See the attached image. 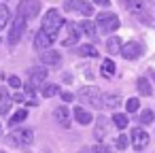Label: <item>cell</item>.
Returning a JSON list of instances; mask_svg holds the SVG:
<instances>
[{
	"mask_svg": "<svg viewBox=\"0 0 155 153\" xmlns=\"http://www.w3.org/2000/svg\"><path fill=\"white\" fill-rule=\"evenodd\" d=\"M155 119V113L151 111V108H144L142 113H140V123H151Z\"/></svg>",
	"mask_w": 155,
	"mask_h": 153,
	"instance_id": "obj_30",
	"label": "cell"
},
{
	"mask_svg": "<svg viewBox=\"0 0 155 153\" xmlns=\"http://www.w3.org/2000/svg\"><path fill=\"white\" fill-rule=\"evenodd\" d=\"M72 117L77 119V123H81V125H87V123H91V113L89 111H85L83 106H77V108H72Z\"/></svg>",
	"mask_w": 155,
	"mask_h": 153,
	"instance_id": "obj_18",
	"label": "cell"
},
{
	"mask_svg": "<svg viewBox=\"0 0 155 153\" xmlns=\"http://www.w3.org/2000/svg\"><path fill=\"white\" fill-rule=\"evenodd\" d=\"M102 91L98 89V87H94V85H87V87H83L81 91H79V98L83 100V102H87V104H91V106H102Z\"/></svg>",
	"mask_w": 155,
	"mask_h": 153,
	"instance_id": "obj_8",
	"label": "cell"
},
{
	"mask_svg": "<svg viewBox=\"0 0 155 153\" xmlns=\"http://www.w3.org/2000/svg\"><path fill=\"white\" fill-rule=\"evenodd\" d=\"M79 153H110L104 145H89V147H83Z\"/></svg>",
	"mask_w": 155,
	"mask_h": 153,
	"instance_id": "obj_28",
	"label": "cell"
},
{
	"mask_svg": "<svg viewBox=\"0 0 155 153\" xmlns=\"http://www.w3.org/2000/svg\"><path fill=\"white\" fill-rule=\"evenodd\" d=\"M32 140H34V130L32 128H17L9 134V142L15 145V147H21V149L30 147Z\"/></svg>",
	"mask_w": 155,
	"mask_h": 153,
	"instance_id": "obj_4",
	"label": "cell"
},
{
	"mask_svg": "<svg viewBox=\"0 0 155 153\" xmlns=\"http://www.w3.org/2000/svg\"><path fill=\"white\" fill-rule=\"evenodd\" d=\"M26 117H28V111H24V108H21V111H17L15 115H11V117H9V123H11V125L15 128L17 123H21V121H26Z\"/></svg>",
	"mask_w": 155,
	"mask_h": 153,
	"instance_id": "obj_27",
	"label": "cell"
},
{
	"mask_svg": "<svg viewBox=\"0 0 155 153\" xmlns=\"http://www.w3.org/2000/svg\"><path fill=\"white\" fill-rule=\"evenodd\" d=\"M41 91H43V96H45V98H53L55 94H60V87H58V85H53V83H45Z\"/></svg>",
	"mask_w": 155,
	"mask_h": 153,
	"instance_id": "obj_26",
	"label": "cell"
},
{
	"mask_svg": "<svg viewBox=\"0 0 155 153\" xmlns=\"http://www.w3.org/2000/svg\"><path fill=\"white\" fill-rule=\"evenodd\" d=\"M77 53L83 55V58H98V49H94V47H89V45H83Z\"/></svg>",
	"mask_w": 155,
	"mask_h": 153,
	"instance_id": "obj_29",
	"label": "cell"
},
{
	"mask_svg": "<svg viewBox=\"0 0 155 153\" xmlns=\"http://www.w3.org/2000/svg\"><path fill=\"white\" fill-rule=\"evenodd\" d=\"M100 72H102V77H113L115 75V62L113 60H104L102 66H100Z\"/></svg>",
	"mask_w": 155,
	"mask_h": 153,
	"instance_id": "obj_23",
	"label": "cell"
},
{
	"mask_svg": "<svg viewBox=\"0 0 155 153\" xmlns=\"http://www.w3.org/2000/svg\"><path fill=\"white\" fill-rule=\"evenodd\" d=\"M60 96H62V100H64V104H66V102H72V100H74V96H72L70 91H62Z\"/></svg>",
	"mask_w": 155,
	"mask_h": 153,
	"instance_id": "obj_34",
	"label": "cell"
},
{
	"mask_svg": "<svg viewBox=\"0 0 155 153\" xmlns=\"http://www.w3.org/2000/svg\"><path fill=\"white\" fill-rule=\"evenodd\" d=\"M9 85H11V87H15V89H17V87H21V81H19V79H17V77H9Z\"/></svg>",
	"mask_w": 155,
	"mask_h": 153,
	"instance_id": "obj_33",
	"label": "cell"
},
{
	"mask_svg": "<svg viewBox=\"0 0 155 153\" xmlns=\"http://www.w3.org/2000/svg\"><path fill=\"white\" fill-rule=\"evenodd\" d=\"M41 62H43V66L47 68H58L60 64H62V53L60 51H55V49H49V51H43L41 53Z\"/></svg>",
	"mask_w": 155,
	"mask_h": 153,
	"instance_id": "obj_13",
	"label": "cell"
},
{
	"mask_svg": "<svg viewBox=\"0 0 155 153\" xmlns=\"http://www.w3.org/2000/svg\"><path fill=\"white\" fill-rule=\"evenodd\" d=\"M79 26V32L83 34V36H87V38H94L96 34H98V26L94 24V22H89V19H85V22H81V24H77Z\"/></svg>",
	"mask_w": 155,
	"mask_h": 153,
	"instance_id": "obj_17",
	"label": "cell"
},
{
	"mask_svg": "<svg viewBox=\"0 0 155 153\" xmlns=\"http://www.w3.org/2000/svg\"><path fill=\"white\" fill-rule=\"evenodd\" d=\"M149 134L142 130V128H134L132 130V136H130V142H132V147H134V151H144L147 147H149Z\"/></svg>",
	"mask_w": 155,
	"mask_h": 153,
	"instance_id": "obj_9",
	"label": "cell"
},
{
	"mask_svg": "<svg viewBox=\"0 0 155 153\" xmlns=\"http://www.w3.org/2000/svg\"><path fill=\"white\" fill-rule=\"evenodd\" d=\"M9 22H11V11H9V7L2 2V5H0V30L9 28Z\"/></svg>",
	"mask_w": 155,
	"mask_h": 153,
	"instance_id": "obj_21",
	"label": "cell"
},
{
	"mask_svg": "<svg viewBox=\"0 0 155 153\" xmlns=\"http://www.w3.org/2000/svg\"><path fill=\"white\" fill-rule=\"evenodd\" d=\"M125 108H127L130 113H134V111H138V108H140V100H138V98H130V100L125 102Z\"/></svg>",
	"mask_w": 155,
	"mask_h": 153,
	"instance_id": "obj_31",
	"label": "cell"
},
{
	"mask_svg": "<svg viewBox=\"0 0 155 153\" xmlns=\"http://www.w3.org/2000/svg\"><path fill=\"white\" fill-rule=\"evenodd\" d=\"M119 104H121V96L119 94H104L102 96V106L104 108L115 111V108H119Z\"/></svg>",
	"mask_w": 155,
	"mask_h": 153,
	"instance_id": "obj_19",
	"label": "cell"
},
{
	"mask_svg": "<svg viewBox=\"0 0 155 153\" xmlns=\"http://www.w3.org/2000/svg\"><path fill=\"white\" fill-rule=\"evenodd\" d=\"M28 77H30V85L36 87V85H45V79H47V68L45 66H34L28 70Z\"/></svg>",
	"mask_w": 155,
	"mask_h": 153,
	"instance_id": "obj_14",
	"label": "cell"
},
{
	"mask_svg": "<svg viewBox=\"0 0 155 153\" xmlns=\"http://www.w3.org/2000/svg\"><path fill=\"white\" fill-rule=\"evenodd\" d=\"M11 104H13V96L7 87H0V113L2 115H9L11 111Z\"/></svg>",
	"mask_w": 155,
	"mask_h": 153,
	"instance_id": "obj_16",
	"label": "cell"
},
{
	"mask_svg": "<svg viewBox=\"0 0 155 153\" xmlns=\"http://www.w3.org/2000/svg\"><path fill=\"white\" fill-rule=\"evenodd\" d=\"M53 119L62 125V128H70V121H72V111L66 106V104H60L53 108Z\"/></svg>",
	"mask_w": 155,
	"mask_h": 153,
	"instance_id": "obj_11",
	"label": "cell"
},
{
	"mask_svg": "<svg viewBox=\"0 0 155 153\" xmlns=\"http://www.w3.org/2000/svg\"><path fill=\"white\" fill-rule=\"evenodd\" d=\"M26 19L24 17H19V15H15V19H13V24L9 26V43L11 45H17L19 41H21V36H24V32H26Z\"/></svg>",
	"mask_w": 155,
	"mask_h": 153,
	"instance_id": "obj_7",
	"label": "cell"
},
{
	"mask_svg": "<svg viewBox=\"0 0 155 153\" xmlns=\"http://www.w3.org/2000/svg\"><path fill=\"white\" fill-rule=\"evenodd\" d=\"M142 53H144V45L138 43V41H130V43H125V45L121 47V55H123L125 60H136V58H140Z\"/></svg>",
	"mask_w": 155,
	"mask_h": 153,
	"instance_id": "obj_10",
	"label": "cell"
},
{
	"mask_svg": "<svg viewBox=\"0 0 155 153\" xmlns=\"http://www.w3.org/2000/svg\"><path fill=\"white\" fill-rule=\"evenodd\" d=\"M123 7L127 9L130 15H134L142 24H153L155 22V2L153 0H125Z\"/></svg>",
	"mask_w": 155,
	"mask_h": 153,
	"instance_id": "obj_1",
	"label": "cell"
},
{
	"mask_svg": "<svg viewBox=\"0 0 155 153\" xmlns=\"http://www.w3.org/2000/svg\"><path fill=\"white\" fill-rule=\"evenodd\" d=\"M0 153H2V151H0Z\"/></svg>",
	"mask_w": 155,
	"mask_h": 153,
	"instance_id": "obj_37",
	"label": "cell"
},
{
	"mask_svg": "<svg viewBox=\"0 0 155 153\" xmlns=\"http://www.w3.org/2000/svg\"><path fill=\"white\" fill-rule=\"evenodd\" d=\"M62 30H64V32H62V45H64V47H72V45H77V43H79L81 32H79V26H77V24L66 22Z\"/></svg>",
	"mask_w": 155,
	"mask_h": 153,
	"instance_id": "obj_6",
	"label": "cell"
},
{
	"mask_svg": "<svg viewBox=\"0 0 155 153\" xmlns=\"http://www.w3.org/2000/svg\"><path fill=\"white\" fill-rule=\"evenodd\" d=\"M96 125H98V128H96V136H98V138H104L106 132H108V121H106L104 117H100V119L96 121Z\"/></svg>",
	"mask_w": 155,
	"mask_h": 153,
	"instance_id": "obj_25",
	"label": "cell"
},
{
	"mask_svg": "<svg viewBox=\"0 0 155 153\" xmlns=\"http://www.w3.org/2000/svg\"><path fill=\"white\" fill-rule=\"evenodd\" d=\"M94 5H100V7H108L110 2H108V0H94Z\"/></svg>",
	"mask_w": 155,
	"mask_h": 153,
	"instance_id": "obj_35",
	"label": "cell"
},
{
	"mask_svg": "<svg viewBox=\"0 0 155 153\" xmlns=\"http://www.w3.org/2000/svg\"><path fill=\"white\" fill-rule=\"evenodd\" d=\"M96 26H98V32H102V34H110V32H115V30L119 28V17H117L115 13H108V11L98 13V17H96Z\"/></svg>",
	"mask_w": 155,
	"mask_h": 153,
	"instance_id": "obj_3",
	"label": "cell"
},
{
	"mask_svg": "<svg viewBox=\"0 0 155 153\" xmlns=\"http://www.w3.org/2000/svg\"><path fill=\"white\" fill-rule=\"evenodd\" d=\"M51 45H53V38H51L45 30H38V32H36V36H34V47L43 53V51H49V49H51Z\"/></svg>",
	"mask_w": 155,
	"mask_h": 153,
	"instance_id": "obj_15",
	"label": "cell"
},
{
	"mask_svg": "<svg viewBox=\"0 0 155 153\" xmlns=\"http://www.w3.org/2000/svg\"><path fill=\"white\" fill-rule=\"evenodd\" d=\"M64 9L66 11H79L83 15H94V7L89 2H85V0H66Z\"/></svg>",
	"mask_w": 155,
	"mask_h": 153,
	"instance_id": "obj_12",
	"label": "cell"
},
{
	"mask_svg": "<svg viewBox=\"0 0 155 153\" xmlns=\"http://www.w3.org/2000/svg\"><path fill=\"white\" fill-rule=\"evenodd\" d=\"M121 41L117 38V36H110L108 41H106V51L108 53H121Z\"/></svg>",
	"mask_w": 155,
	"mask_h": 153,
	"instance_id": "obj_22",
	"label": "cell"
},
{
	"mask_svg": "<svg viewBox=\"0 0 155 153\" xmlns=\"http://www.w3.org/2000/svg\"><path fill=\"white\" fill-rule=\"evenodd\" d=\"M115 145H117V149H119V151H123V149L127 147V136H119Z\"/></svg>",
	"mask_w": 155,
	"mask_h": 153,
	"instance_id": "obj_32",
	"label": "cell"
},
{
	"mask_svg": "<svg viewBox=\"0 0 155 153\" xmlns=\"http://www.w3.org/2000/svg\"><path fill=\"white\" fill-rule=\"evenodd\" d=\"M0 130H2V125H0Z\"/></svg>",
	"mask_w": 155,
	"mask_h": 153,
	"instance_id": "obj_36",
	"label": "cell"
},
{
	"mask_svg": "<svg viewBox=\"0 0 155 153\" xmlns=\"http://www.w3.org/2000/svg\"><path fill=\"white\" fill-rule=\"evenodd\" d=\"M38 13H41V0H21L17 7V15L24 17L26 22L34 19Z\"/></svg>",
	"mask_w": 155,
	"mask_h": 153,
	"instance_id": "obj_5",
	"label": "cell"
},
{
	"mask_svg": "<svg viewBox=\"0 0 155 153\" xmlns=\"http://www.w3.org/2000/svg\"><path fill=\"white\" fill-rule=\"evenodd\" d=\"M136 87H138V94H140V96H151V94H153V87H151V83H149L147 77H138Z\"/></svg>",
	"mask_w": 155,
	"mask_h": 153,
	"instance_id": "obj_20",
	"label": "cell"
},
{
	"mask_svg": "<svg viewBox=\"0 0 155 153\" xmlns=\"http://www.w3.org/2000/svg\"><path fill=\"white\" fill-rule=\"evenodd\" d=\"M113 123H115L117 130H125V128H127V115H123V113H115V115H113Z\"/></svg>",
	"mask_w": 155,
	"mask_h": 153,
	"instance_id": "obj_24",
	"label": "cell"
},
{
	"mask_svg": "<svg viewBox=\"0 0 155 153\" xmlns=\"http://www.w3.org/2000/svg\"><path fill=\"white\" fill-rule=\"evenodd\" d=\"M62 28H64V17L60 15V11H49V13L43 17V28H41V30H45L51 38H55Z\"/></svg>",
	"mask_w": 155,
	"mask_h": 153,
	"instance_id": "obj_2",
	"label": "cell"
}]
</instances>
